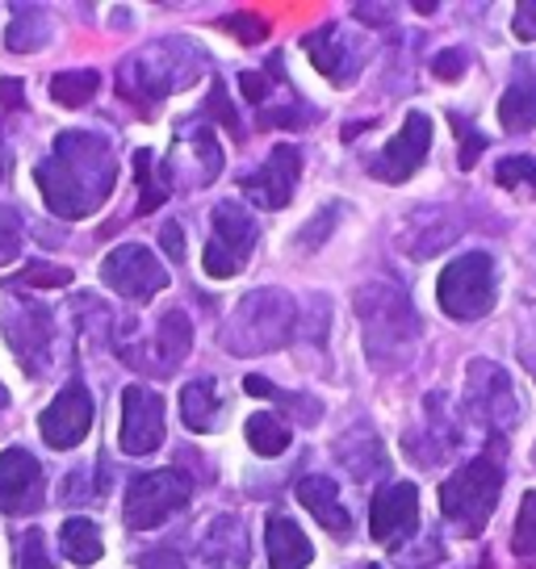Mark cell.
Returning a JSON list of instances; mask_svg holds the SVG:
<instances>
[{"label":"cell","mask_w":536,"mask_h":569,"mask_svg":"<svg viewBox=\"0 0 536 569\" xmlns=\"http://www.w3.org/2000/svg\"><path fill=\"white\" fill-rule=\"evenodd\" d=\"M38 189L59 218H89L118 180V160L109 142L89 130H63L54 139V156L34 168Z\"/></svg>","instance_id":"6da1fadb"},{"label":"cell","mask_w":536,"mask_h":569,"mask_svg":"<svg viewBox=\"0 0 536 569\" xmlns=\"http://www.w3.org/2000/svg\"><path fill=\"white\" fill-rule=\"evenodd\" d=\"M360 331H365V352L377 369H403L419 339V319L411 310V298L386 281L360 284L357 293Z\"/></svg>","instance_id":"7a4b0ae2"},{"label":"cell","mask_w":536,"mask_h":569,"mask_svg":"<svg viewBox=\"0 0 536 569\" xmlns=\"http://www.w3.org/2000/svg\"><path fill=\"white\" fill-rule=\"evenodd\" d=\"M503 490V461H499V440H490L483 457L461 465L453 478L440 486V511L453 523V532L461 536H483L490 523L495 507H499Z\"/></svg>","instance_id":"3957f363"},{"label":"cell","mask_w":536,"mask_h":569,"mask_svg":"<svg viewBox=\"0 0 536 569\" xmlns=\"http://www.w3.org/2000/svg\"><path fill=\"white\" fill-rule=\"evenodd\" d=\"M298 322V302L281 289H256L248 293L235 319L222 327V348L235 356H260L268 348H281L294 336Z\"/></svg>","instance_id":"277c9868"},{"label":"cell","mask_w":536,"mask_h":569,"mask_svg":"<svg viewBox=\"0 0 536 569\" xmlns=\"http://www.w3.org/2000/svg\"><path fill=\"white\" fill-rule=\"evenodd\" d=\"M197 71H201V54L193 47H185V54H168V42L147 47L143 54L126 59L118 71V89L126 101L151 109L156 101H163L168 92H177L180 84H189Z\"/></svg>","instance_id":"5b68a950"},{"label":"cell","mask_w":536,"mask_h":569,"mask_svg":"<svg viewBox=\"0 0 536 569\" xmlns=\"http://www.w3.org/2000/svg\"><path fill=\"white\" fill-rule=\"evenodd\" d=\"M436 298H440V310L457 322H474L495 310V260L486 251H469V256H457L453 264L440 272L436 281Z\"/></svg>","instance_id":"8992f818"},{"label":"cell","mask_w":536,"mask_h":569,"mask_svg":"<svg viewBox=\"0 0 536 569\" xmlns=\"http://www.w3.org/2000/svg\"><path fill=\"white\" fill-rule=\"evenodd\" d=\"M189 478L180 469H156V473H139L130 481L122 502V516L130 532H147V528H160L168 516H177L180 507L189 502Z\"/></svg>","instance_id":"52a82bcc"},{"label":"cell","mask_w":536,"mask_h":569,"mask_svg":"<svg viewBox=\"0 0 536 569\" xmlns=\"http://www.w3.org/2000/svg\"><path fill=\"white\" fill-rule=\"evenodd\" d=\"M465 410L486 431H512L519 423V393L495 360H474L465 369Z\"/></svg>","instance_id":"ba28073f"},{"label":"cell","mask_w":536,"mask_h":569,"mask_svg":"<svg viewBox=\"0 0 536 569\" xmlns=\"http://www.w3.org/2000/svg\"><path fill=\"white\" fill-rule=\"evenodd\" d=\"M256 218H251L239 201H218L215 206V231H210V243H206V256L201 264L215 281H227L235 272L248 268V256L256 248Z\"/></svg>","instance_id":"9c48e42d"},{"label":"cell","mask_w":536,"mask_h":569,"mask_svg":"<svg viewBox=\"0 0 536 569\" xmlns=\"http://www.w3.org/2000/svg\"><path fill=\"white\" fill-rule=\"evenodd\" d=\"M0 331H4L9 348L18 352L21 369L30 377H38L51 365V310H42L34 302H21V298H4V306H0Z\"/></svg>","instance_id":"30bf717a"},{"label":"cell","mask_w":536,"mask_h":569,"mask_svg":"<svg viewBox=\"0 0 536 569\" xmlns=\"http://www.w3.org/2000/svg\"><path fill=\"white\" fill-rule=\"evenodd\" d=\"M101 281H106L118 298L143 306V302H151L160 289H168V268L151 256V248H143V243H126V248H113L106 256Z\"/></svg>","instance_id":"8fae6325"},{"label":"cell","mask_w":536,"mask_h":569,"mask_svg":"<svg viewBox=\"0 0 536 569\" xmlns=\"http://www.w3.org/2000/svg\"><path fill=\"white\" fill-rule=\"evenodd\" d=\"M193 348V322L185 310H168L156 322V339L151 343H122V360L139 373L172 377L180 369V360Z\"/></svg>","instance_id":"7c38bea8"},{"label":"cell","mask_w":536,"mask_h":569,"mask_svg":"<svg viewBox=\"0 0 536 569\" xmlns=\"http://www.w3.org/2000/svg\"><path fill=\"white\" fill-rule=\"evenodd\" d=\"M428 147H431V118L428 113H411L403 130L394 134L374 160H365L369 177L386 180V184H403L407 177H415L424 160H428Z\"/></svg>","instance_id":"4fadbf2b"},{"label":"cell","mask_w":536,"mask_h":569,"mask_svg":"<svg viewBox=\"0 0 536 569\" xmlns=\"http://www.w3.org/2000/svg\"><path fill=\"white\" fill-rule=\"evenodd\" d=\"M419 528V490L411 481H394L386 490H377L369 502V532L386 549H403Z\"/></svg>","instance_id":"5bb4252c"},{"label":"cell","mask_w":536,"mask_h":569,"mask_svg":"<svg viewBox=\"0 0 536 569\" xmlns=\"http://www.w3.org/2000/svg\"><path fill=\"white\" fill-rule=\"evenodd\" d=\"M298 177H302V151L298 147H272L268 151V160L244 177V193L256 201V206H265V210H286L289 201H294V189H298Z\"/></svg>","instance_id":"9a60e30c"},{"label":"cell","mask_w":536,"mask_h":569,"mask_svg":"<svg viewBox=\"0 0 536 569\" xmlns=\"http://www.w3.org/2000/svg\"><path fill=\"white\" fill-rule=\"evenodd\" d=\"M92 431V393L85 381H68L63 390L51 398V407L42 410V440L59 452L76 448Z\"/></svg>","instance_id":"2e32d148"},{"label":"cell","mask_w":536,"mask_h":569,"mask_svg":"<svg viewBox=\"0 0 536 569\" xmlns=\"http://www.w3.org/2000/svg\"><path fill=\"white\" fill-rule=\"evenodd\" d=\"M163 445V398L147 386H130L122 393V452L151 457Z\"/></svg>","instance_id":"e0dca14e"},{"label":"cell","mask_w":536,"mask_h":569,"mask_svg":"<svg viewBox=\"0 0 536 569\" xmlns=\"http://www.w3.org/2000/svg\"><path fill=\"white\" fill-rule=\"evenodd\" d=\"M302 51L310 54V63H315L331 84H353L360 63H365V51L344 34L336 21H331V26H319V30H310V34L302 38Z\"/></svg>","instance_id":"ac0fdd59"},{"label":"cell","mask_w":536,"mask_h":569,"mask_svg":"<svg viewBox=\"0 0 536 569\" xmlns=\"http://www.w3.org/2000/svg\"><path fill=\"white\" fill-rule=\"evenodd\" d=\"M42 502V469L26 448L0 452V511L4 516H30Z\"/></svg>","instance_id":"d6986e66"},{"label":"cell","mask_w":536,"mask_h":569,"mask_svg":"<svg viewBox=\"0 0 536 569\" xmlns=\"http://www.w3.org/2000/svg\"><path fill=\"white\" fill-rule=\"evenodd\" d=\"M298 502H302L306 511L319 519L331 536H340V540L353 536V519L344 511V502H340V495H336V481L331 478H302L298 481Z\"/></svg>","instance_id":"ffe728a7"},{"label":"cell","mask_w":536,"mask_h":569,"mask_svg":"<svg viewBox=\"0 0 536 569\" xmlns=\"http://www.w3.org/2000/svg\"><path fill=\"white\" fill-rule=\"evenodd\" d=\"M265 545H268V569H306L310 557H315L302 528L286 516H272L265 523Z\"/></svg>","instance_id":"44dd1931"},{"label":"cell","mask_w":536,"mask_h":569,"mask_svg":"<svg viewBox=\"0 0 536 569\" xmlns=\"http://www.w3.org/2000/svg\"><path fill=\"white\" fill-rule=\"evenodd\" d=\"M336 457H340V465L357 481L381 478V473H386V465H390V457L381 452V445H377V436L369 431V427H357V431H348L340 445H336Z\"/></svg>","instance_id":"7402d4cb"},{"label":"cell","mask_w":536,"mask_h":569,"mask_svg":"<svg viewBox=\"0 0 536 569\" xmlns=\"http://www.w3.org/2000/svg\"><path fill=\"white\" fill-rule=\"evenodd\" d=\"M424 410H428V423H424V431H428V445L411 448V461L424 465V469H431V465L448 461V452L457 448V427H453V419L445 415V398L436 393V398H428L424 402Z\"/></svg>","instance_id":"603a6c76"},{"label":"cell","mask_w":536,"mask_h":569,"mask_svg":"<svg viewBox=\"0 0 536 569\" xmlns=\"http://www.w3.org/2000/svg\"><path fill=\"white\" fill-rule=\"evenodd\" d=\"M218 415H222V398H218L215 377H197L180 390V419L189 431H215Z\"/></svg>","instance_id":"cb8c5ba5"},{"label":"cell","mask_w":536,"mask_h":569,"mask_svg":"<svg viewBox=\"0 0 536 569\" xmlns=\"http://www.w3.org/2000/svg\"><path fill=\"white\" fill-rule=\"evenodd\" d=\"M47 38H51V18H47V9H38V4H18L13 9V26H9V51L18 54H34L47 47Z\"/></svg>","instance_id":"d4e9b609"},{"label":"cell","mask_w":536,"mask_h":569,"mask_svg":"<svg viewBox=\"0 0 536 569\" xmlns=\"http://www.w3.org/2000/svg\"><path fill=\"white\" fill-rule=\"evenodd\" d=\"M59 549H63V557L76 561V566H92V561H101V549H106V545H101V528L85 516H72L59 528Z\"/></svg>","instance_id":"484cf974"},{"label":"cell","mask_w":536,"mask_h":569,"mask_svg":"<svg viewBox=\"0 0 536 569\" xmlns=\"http://www.w3.org/2000/svg\"><path fill=\"white\" fill-rule=\"evenodd\" d=\"M206 552L210 557H222V561H231L235 569L248 566V536H244V523L231 516L215 519V528L206 536Z\"/></svg>","instance_id":"4316f807"},{"label":"cell","mask_w":536,"mask_h":569,"mask_svg":"<svg viewBox=\"0 0 536 569\" xmlns=\"http://www.w3.org/2000/svg\"><path fill=\"white\" fill-rule=\"evenodd\" d=\"M135 177H139V189H143V197H139V210L135 213H151L156 206H163L168 201V184H172V177H168V168H160L156 163V156L151 151H135Z\"/></svg>","instance_id":"83f0119b"},{"label":"cell","mask_w":536,"mask_h":569,"mask_svg":"<svg viewBox=\"0 0 536 569\" xmlns=\"http://www.w3.org/2000/svg\"><path fill=\"white\" fill-rule=\"evenodd\" d=\"M97 89H101V76H97L92 68L59 71V76H51V101H59V106H68V109L89 106L92 97H97Z\"/></svg>","instance_id":"f1b7e54d"},{"label":"cell","mask_w":536,"mask_h":569,"mask_svg":"<svg viewBox=\"0 0 536 569\" xmlns=\"http://www.w3.org/2000/svg\"><path fill=\"white\" fill-rule=\"evenodd\" d=\"M499 122L507 134H524L536 126V89L533 84H512L499 101Z\"/></svg>","instance_id":"f546056e"},{"label":"cell","mask_w":536,"mask_h":569,"mask_svg":"<svg viewBox=\"0 0 536 569\" xmlns=\"http://www.w3.org/2000/svg\"><path fill=\"white\" fill-rule=\"evenodd\" d=\"M248 445L251 452H260V457H281L289 448V423L281 415H251L248 419Z\"/></svg>","instance_id":"4dcf8cb0"},{"label":"cell","mask_w":536,"mask_h":569,"mask_svg":"<svg viewBox=\"0 0 536 569\" xmlns=\"http://www.w3.org/2000/svg\"><path fill=\"white\" fill-rule=\"evenodd\" d=\"M244 390L251 393V398H268V402H286L289 410H298V415H306V427H315L322 419V407L315 402V398H289V393H281L268 377H256L251 373L248 381H244Z\"/></svg>","instance_id":"1f68e13d"},{"label":"cell","mask_w":536,"mask_h":569,"mask_svg":"<svg viewBox=\"0 0 536 569\" xmlns=\"http://www.w3.org/2000/svg\"><path fill=\"white\" fill-rule=\"evenodd\" d=\"M512 552H516L524 566H536V490H528V495H524V502H519Z\"/></svg>","instance_id":"d6a6232c"},{"label":"cell","mask_w":536,"mask_h":569,"mask_svg":"<svg viewBox=\"0 0 536 569\" xmlns=\"http://www.w3.org/2000/svg\"><path fill=\"white\" fill-rule=\"evenodd\" d=\"M495 180H499L503 189H516V193L536 197V160L533 156H507V160L495 168Z\"/></svg>","instance_id":"836d02e7"},{"label":"cell","mask_w":536,"mask_h":569,"mask_svg":"<svg viewBox=\"0 0 536 569\" xmlns=\"http://www.w3.org/2000/svg\"><path fill=\"white\" fill-rule=\"evenodd\" d=\"M13 566L18 569H54V561L47 557V536L38 528H26L13 545Z\"/></svg>","instance_id":"e575fe53"},{"label":"cell","mask_w":536,"mask_h":569,"mask_svg":"<svg viewBox=\"0 0 536 569\" xmlns=\"http://www.w3.org/2000/svg\"><path fill=\"white\" fill-rule=\"evenodd\" d=\"M63 289V284H72V272L59 264H30L18 272V281H9L4 289Z\"/></svg>","instance_id":"d590c367"},{"label":"cell","mask_w":536,"mask_h":569,"mask_svg":"<svg viewBox=\"0 0 536 569\" xmlns=\"http://www.w3.org/2000/svg\"><path fill=\"white\" fill-rule=\"evenodd\" d=\"M21 210L0 206V264H13L21 256Z\"/></svg>","instance_id":"8d00e7d4"},{"label":"cell","mask_w":536,"mask_h":569,"mask_svg":"<svg viewBox=\"0 0 536 569\" xmlns=\"http://www.w3.org/2000/svg\"><path fill=\"white\" fill-rule=\"evenodd\" d=\"M453 130H457V139H461V168H474L478 163V156L486 151V134L483 130H474V126H465L461 118H453Z\"/></svg>","instance_id":"74e56055"},{"label":"cell","mask_w":536,"mask_h":569,"mask_svg":"<svg viewBox=\"0 0 536 569\" xmlns=\"http://www.w3.org/2000/svg\"><path fill=\"white\" fill-rule=\"evenodd\" d=\"M227 30L239 42H260V38H268V21L256 18V13H235V18H227Z\"/></svg>","instance_id":"f35d334b"},{"label":"cell","mask_w":536,"mask_h":569,"mask_svg":"<svg viewBox=\"0 0 536 569\" xmlns=\"http://www.w3.org/2000/svg\"><path fill=\"white\" fill-rule=\"evenodd\" d=\"M336 213H340V210H336V206H327V210L315 213V218H310V231L298 234V248H302V251H315V248H319V243H322V234L331 231V218H336Z\"/></svg>","instance_id":"ab89813d"},{"label":"cell","mask_w":536,"mask_h":569,"mask_svg":"<svg viewBox=\"0 0 536 569\" xmlns=\"http://www.w3.org/2000/svg\"><path fill=\"white\" fill-rule=\"evenodd\" d=\"M206 109L222 118V126L231 130L235 139H244V126H239V113L231 109V101H227V89H222V84H215V89H210V106H206Z\"/></svg>","instance_id":"60d3db41"},{"label":"cell","mask_w":536,"mask_h":569,"mask_svg":"<svg viewBox=\"0 0 536 569\" xmlns=\"http://www.w3.org/2000/svg\"><path fill=\"white\" fill-rule=\"evenodd\" d=\"M465 68H469V54L457 51V47H453V51H440L436 59H431V71H436L440 80H461Z\"/></svg>","instance_id":"b9f144b4"},{"label":"cell","mask_w":536,"mask_h":569,"mask_svg":"<svg viewBox=\"0 0 536 569\" xmlns=\"http://www.w3.org/2000/svg\"><path fill=\"white\" fill-rule=\"evenodd\" d=\"M239 84H244V97H248V101H265L268 92H272L268 71H244V76H239Z\"/></svg>","instance_id":"7bdbcfd3"},{"label":"cell","mask_w":536,"mask_h":569,"mask_svg":"<svg viewBox=\"0 0 536 569\" xmlns=\"http://www.w3.org/2000/svg\"><path fill=\"white\" fill-rule=\"evenodd\" d=\"M516 38H524V42H533L536 38V4L533 0H524V4H516Z\"/></svg>","instance_id":"ee69618b"},{"label":"cell","mask_w":536,"mask_h":569,"mask_svg":"<svg viewBox=\"0 0 536 569\" xmlns=\"http://www.w3.org/2000/svg\"><path fill=\"white\" fill-rule=\"evenodd\" d=\"M139 566L143 569H185V557H177L172 549H151L139 557Z\"/></svg>","instance_id":"f6af8a7d"},{"label":"cell","mask_w":536,"mask_h":569,"mask_svg":"<svg viewBox=\"0 0 536 569\" xmlns=\"http://www.w3.org/2000/svg\"><path fill=\"white\" fill-rule=\"evenodd\" d=\"M160 243H163V251H168V256H172V260H185V234H180V227H177V222H163Z\"/></svg>","instance_id":"bcb514c9"},{"label":"cell","mask_w":536,"mask_h":569,"mask_svg":"<svg viewBox=\"0 0 536 569\" xmlns=\"http://www.w3.org/2000/svg\"><path fill=\"white\" fill-rule=\"evenodd\" d=\"M390 4H357V18H390Z\"/></svg>","instance_id":"7dc6e473"},{"label":"cell","mask_w":536,"mask_h":569,"mask_svg":"<svg viewBox=\"0 0 536 569\" xmlns=\"http://www.w3.org/2000/svg\"><path fill=\"white\" fill-rule=\"evenodd\" d=\"M9 407V390H4V381H0V410Z\"/></svg>","instance_id":"c3c4849f"},{"label":"cell","mask_w":536,"mask_h":569,"mask_svg":"<svg viewBox=\"0 0 536 569\" xmlns=\"http://www.w3.org/2000/svg\"><path fill=\"white\" fill-rule=\"evenodd\" d=\"M524 360H528V369L536 373V348H528V356H524Z\"/></svg>","instance_id":"681fc988"},{"label":"cell","mask_w":536,"mask_h":569,"mask_svg":"<svg viewBox=\"0 0 536 569\" xmlns=\"http://www.w3.org/2000/svg\"><path fill=\"white\" fill-rule=\"evenodd\" d=\"M533 465H536V445H533Z\"/></svg>","instance_id":"f907efd6"}]
</instances>
